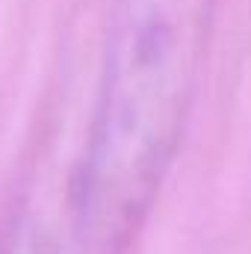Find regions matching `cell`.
<instances>
[{
	"label": "cell",
	"instance_id": "obj_1",
	"mask_svg": "<svg viewBox=\"0 0 251 254\" xmlns=\"http://www.w3.org/2000/svg\"><path fill=\"white\" fill-rule=\"evenodd\" d=\"M213 0H119L71 190L74 254H125L187 125Z\"/></svg>",
	"mask_w": 251,
	"mask_h": 254
}]
</instances>
